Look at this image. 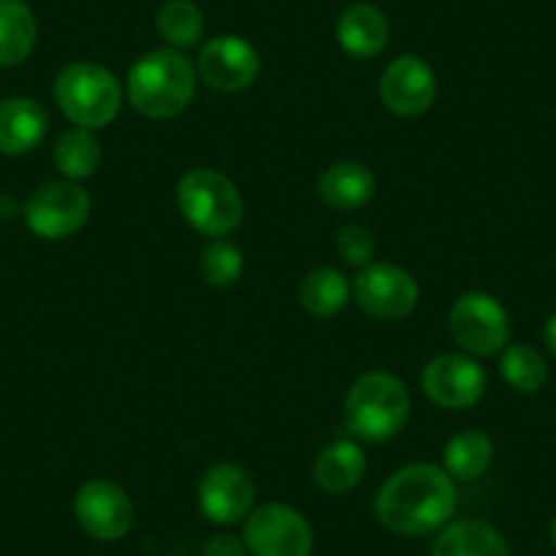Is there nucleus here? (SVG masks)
I'll return each instance as SVG.
<instances>
[{"mask_svg":"<svg viewBox=\"0 0 556 556\" xmlns=\"http://www.w3.org/2000/svg\"><path fill=\"white\" fill-rule=\"evenodd\" d=\"M456 483L437 464H406L377 491L374 516L393 534H429L451 523L456 513Z\"/></svg>","mask_w":556,"mask_h":556,"instance_id":"f257e3e1","label":"nucleus"},{"mask_svg":"<svg viewBox=\"0 0 556 556\" xmlns=\"http://www.w3.org/2000/svg\"><path fill=\"white\" fill-rule=\"evenodd\" d=\"M194 93L197 66L173 47L139 58L126 79L128 104L151 121H167L186 112Z\"/></svg>","mask_w":556,"mask_h":556,"instance_id":"f03ea898","label":"nucleus"},{"mask_svg":"<svg viewBox=\"0 0 556 556\" xmlns=\"http://www.w3.org/2000/svg\"><path fill=\"white\" fill-rule=\"evenodd\" d=\"M412 415V395L395 374L368 371L352 382L344 399V426L361 442H388Z\"/></svg>","mask_w":556,"mask_h":556,"instance_id":"7ed1b4c3","label":"nucleus"},{"mask_svg":"<svg viewBox=\"0 0 556 556\" xmlns=\"http://www.w3.org/2000/svg\"><path fill=\"white\" fill-rule=\"evenodd\" d=\"M175 200L184 222L211 240L227 238L243 222V197L218 169H189L178 180Z\"/></svg>","mask_w":556,"mask_h":556,"instance_id":"20e7f679","label":"nucleus"},{"mask_svg":"<svg viewBox=\"0 0 556 556\" xmlns=\"http://www.w3.org/2000/svg\"><path fill=\"white\" fill-rule=\"evenodd\" d=\"M58 106L79 128H104L123 106V88L110 68L90 61L68 63L55 77Z\"/></svg>","mask_w":556,"mask_h":556,"instance_id":"39448f33","label":"nucleus"},{"mask_svg":"<svg viewBox=\"0 0 556 556\" xmlns=\"http://www.w3.org/2000/svg\"><path fill=\"white\" fill-rule=\"evenodd\" d=\"M453 341L472 357H491L510 339V317L489 292H464L447 314Z\"/></svg>","mask_w":556,"mask_h":556,"instance_id":"423d86ee","label":"nucleus"},{"mask_svg":"<svg viewBox=\"0 0 556 556\" xmlns=\"http://www.w3.org/2000/svg\"><path fill=\"white\" fill-rule=\"evenodd\" d=\"M243 543L251 556H312L314 529L295 507L267 502L245 518Z\"/></svg>","mask_w":556,"mask_h":556,"instance_id":"0eeeda50","label":"nucleus"},{"mask_svg":"<svg viewBox=\"0 0 556 556\" xmlns=\"http://www.w3.org/2000/svg\"><path fill=\"white\" fill-rule=\"evenodd\" d=\"M90 218V197L74 180L41 184L25 202V224L45 240H63L77 235Z\"/></svg>","mask_w":556,"mask_h":556,"instance_id":"6e6552de","label":"nucleus"},{"mask_svg":"<svg viewBox=\"0 0 556 556\" xmlns=\"http://www.w3.org/2000/svg\"><path fill=\"white\" fill-rule=\"evenodd\" d=\"M352 292H355L357 306L368 317L384 319V323L409 317L420 301V287H417L415 276L393 262H371V265L361 267Z\"/></svg>","mask_w":556,"mask_h":556,"instance_id":"1a4fd4ad","label":"nucleus"},{"mask_svg":"<svg viewBox=\"0 0 556 556\" xmlns=\"http://www.w3.org/2000/svg\"><path fill=\"white\" fill-rule=\"evenodd\" d=\"M74 516L90 538L115 543L134 527L131 496L112 480L93 478L79 485L74 494Z\"/></svg>","mask_w":556,"mask_h":556,"instance_id":"9d476101","label":"nucleus"},{"mask_svg":"<svg viewBox=\"0 0 556 556\" xmlns=\"http://www.w3.org/2000/svg\"><path fill=\"white\" fill-rule=\"evenodd\" d=\"M420 388L442 409H469L485 395L489 374L472 355H440L426 363Z\"/></svg>","mask_w":556,"mask_h":556,"instance_id":"9b49d317","label":"nucleus"},{"mask_svg":"<svg viewBox=\"0 0 556 556\" xmlns=\"http://www.w3.org/2000/svg\"><path fill=\"white\" fill-rule=\"evenodd\" d=\"M197 496H200V510L207 521L218 527H232V523L245 521L254 510L256 485L240 464L224 462L202 475Z\"/></svg>","mask_w":556,"mask_h":556,"instance_id":"f8f14e48","label":"nucleus"},{"mask_svg":"<svg viewBox=\"0 0 556 556\" xmlns=\"http://www.w3.org/2000/svg\"><path fill=\"white\" fill-rule=\"evenodd\" d=\"M379 99L393 115L420 117L437 101V74L424 58L399 55L379 77Z\"/></svg>","mask_w":556,"mask_h":556,"instance_id":"ddd939ff","label":"nucleus"},{"mask_svg":"<svg viewBox=\"0 0 556 556\" xmlns=\"http://www.w3.org/2000/svg\"><path fill=\"white\" fill-rule=\"evenodd\" d=\"M197 74L218 93H240L260 77V52L240 36H216L202 47Z\"/></svg>","mask_w":556,"mask_h":556,"instance_id":"4468645a","label":"nucleus"},{"mask_svg":"<svg viewBox=\"0 0 556 556\" xmlns=\"http://www.w3.org/2000/svg\"><path fill=\"white\" fill-rule=\"evenodd\" d=\"M50 117L45 106L25 96H12L0 101V153L3 156H25L47 137Z\"/></svg>","mask_w":556,"mask_h":556,"instance_id":"2eb2a0df","label":"nucleus"},{"mask_svg":"<svg viewBox=\"0 0 556 556\" xmlns=\"http://www.w3.org/2000/svg\"><path fill=\"white\" fill-rule=\"evenodd\" d=\"M336 39L352 58H377L390 41V20L374 3H352L341 12Z\"/></svg>","mask_w":556,"mask_h":556,"instance_id":"dca6fc26","label":"nucleus"},{"mask_svg":"<svg viewBox=\"0 0 556 556\" xmlns=\"http://www.w3.org/2000/svg\"><path fill=\"white\" fill-rule=\"evenodd\" d=\"M431 556H510V545L489 521L462 518L440 529Z\"/></svg>","mask_w":556,"mask_h":556,"instance_id":"f3484780","label":"nucleus"},{"mask_svg":"<svg viewBox=\"0 0 556 556\" xmlns=\"http://www.w3.org/2000/svg\"><path fill=\"white\" fill-rule=\"evenodd\" d=\"M366 453L355 440H336L314 462V483L330 496L350 494L366 475Z\"/></svg>","mask_w":556,"mask_h":556,"instance_id":"a211bd4d","label":"nucleus"},{"mask_svg":"<svg viewBox=\"0 0 556 556\" xmlns=\"http://www.w3.org/2000/svg\"><path fill=\"white\" fill-rule=\"evenodd\" d=\"M317 191L336 211H361L377 194V178L366 164L339 162L319 175Z\"/></svg>","mask_w":556,"mask_h":556,"instance_id":"6ab92c4d","label":"nucleus"},{"mask_svg":"<svg viewBox=\"0 0 556 556\" xmlns=\"http://www.w3.org/2000/svg\"><path fill=\"white\" fill-rule=\"evenodd\" d=\"M39 25L23 0H0V68L23 66L36 50Z\"/></svg>","mask_w":556,"mask_h":556,"instance_id":"aec40b11","label":"nucleus"},{"mask_svg":"<svg viewBox=\"0 0 556 556\" xmlns=\"http://www.w3.org/2000/svg\"><path fill=\"white\" fill-rule=\"evenodd\" d=\"M442 462H445L442 469L453 480H478L494 464V442L485 431L467 429L453 437V440H447Z\"/></svg>","mask_w":556,"mask_h":556,"instance_id":"412c9836","label":"nucleus"},{"mask_svg":"<svg viewBox=\"0 0 556 556\" xmlns=\"http://www.w3.org/2000/svg\"><path fill=\"white\" fill-rule=\"evenodd\" d=\"M301 306L306 308L312 317L328 319L336 314L344 312L346 301H350V281L341 270L336 267H314L306 273V278L301 281Z\"/></svg>","mask_w":556,"mask_h":556,"instance_id":"4be33fe9","label":"nucleus"},{"mask_svg":"<svg viewBox=\"0 0 556 556\" xmlns=\"http://www.w3.org/2000/svg\"><path fill=\"white\" fill-rule=\"evenodd\" d=\"M52 162L55 169L66 180H85L99 169L101 164V142L96 139V134L90 128H68L61 134V139L55 142V151H52Z\"/></svg>","mask_w":556,"mask_h":556,"instance_id":"5701e85b","label":"nucleus"},{"mask_svg":"<svg viewBox=\"0 0 556 556\" xmlns=\"http://www.w3.org/2000/svg\"><path fill=\"white\" fill-rule=\"evenodd\" d=\"M156 30L173 50H189L200 45L205 17L194 0H167L156 14Z\"/></svg>","mask_w":556,"mask_h":556,"instance_id":"b1692460","label":"nucleus"},{"mask_svg":"<svg viewBox=\"0 0 556 556\" xmlns=\"http://www.w3.org/2000/svg\"><path fill=\"white\" fill-rule=\"evenodd\" d=\"M502 379L518 393H540L548 382V363L534 346L510 344L502 350Z\"/></svg>","mask_w":556,"mask_h":556,"instance_id":"393cba45","label":"nucleus"},{"mask_svg":"<svg viewBox=\"0 0 556 556\" xmlns=\"http://www.w3.org/2000/svg\"><path fill=\"white\" fill-rule=\"evenodd\" d=\"M200 267H202V278H205L207 285L224 290V287H232L235 281L243 276V267H245L243 251H240L235 243H229V240L218 238L202 251Z\"/></svg>","mask_w":556,"mask_h":556,"instance_id":"a878e982","label":"nucleus"},{"mask_svg":"<svg viewBox=\"0 0 556 556\" xmlns=\"http://www.w3.org/2000/svg\"><path fill=\"white\" fill-rule=\"evenodd\" d=\"M336 251L346 265L366 267L371 265L374 254H377V240H374L371 229H366L363 224H346L336 235Z\"/></svg>","mask_w":556,"mask_h":556,"instance_id":"bb28decb","label":"nucleus"},{"mask_svg":"<svg viewBox=\"0 0 556 556\" xmlns=\"http://www.w3.org/2000/svg\"><path fill=\"white\" fill-rule=\"evenodd\" d=\"M202 556H249V548L235 534H213L202 548Z\"/></svg>","mask_w":556,"mask_h":556,"instance_id":"cd10ccee","label":"nucleus"},{"mask_svg":"<svg viewBox=\"0 0 556 556\" xmlns=\"http://www.w3.org/2000/svg\"><path fill=\"white\" fill-rule=\"evenodd\" d=\"M543 339H545V346H548V352H551V355L556 357V314H551V317H548V323H545Z\"/></svg>","mask_w":556,"mask_h":556,"instance_id":"c85d7f7f","label":"nucleus"},{"mask_svg":"<svg viewBox=\"0 0 556 556\" xmlns=\"http://www.w3.org/2000/svg\"><path fill=\"white\" fill-rule=\"evenodd\" d=\"M551 543H554V551H556V516L554 521H551Z\"/></svg>","mask_w":556,"mask_h":556,"instance_id":"c756f323","label":"nucleus"}]
</instances>
